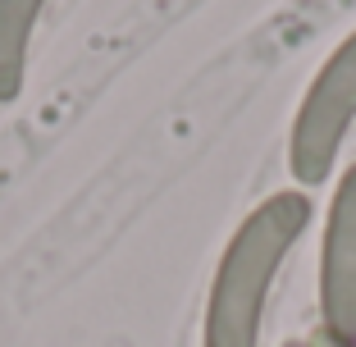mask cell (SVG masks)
Returning a JSON list of instances; mask_svg holds the SVG:
<instances>
[{"instance_id":"6da1fadb","label":"cell","mask_w":356,"mask_h":347,"mask_svg":"<svg viewBox=\"0 0 356 347\" xmlns=\"http://www.w3.org/2000/svg\"><path fill=\"white\" fill-rule=\"evenodd\" d=\"M311 224V197L302 188H283L265 197L238 233L229 238L215 279L206 297V325L201 347H256L261 343V320L270 288L279 279V265L297 247V238Z\"/></svg>"},{"instance_id":"7a4b0ae2","label":"cell","mask_w":356,"mask_h":347,"mask_svg":"<svg viewBox=\"0 0 356 347\" xmlns=\"http://www.w3.org/2000/svg\"><path fill=\"white\" fill-rule=\"evenodd\" d=\"M352 124H356V28L315 69L302 106H297L293 133H288V169H293L297 188H320L334 174V160Z\"/></svg>"},{"instance_id":"3957f363","label":"cell","mask_w":356,"mask_h":347,"mask_svg":"<svg viewBox=\"0 0 356 347\" xmlns=\"http://www.w3.org/2000/svg\"><path fill=\"white\" fill-rule=\"evenodd\" d=\"M320 334L338 347H356V165L329 201L325 247H320Z\"/></svg>"},{"instance_id":"277c9868","label":"cell","mask_w":356,"mask_h":347,"mask_svg":"<svg viewBox=\"0 0 356 347\" xmlns=\"http://www.w3.org/2000/svg\"><path fill=\"white\" fill-rule=\"evenodd\" d=\"M46 14V0H0V106L19 101L28 78L32 32Z\"/></svg>"},{"instance_id":"5b68a950","label":"cell","mask_w":356,"mask_h":347,"mask_svg":"<svg viewBox=\"0 0 356 347\" xmlns=\"http://www.w3.org/2000/svg\"><path fill=\"white\" fill-rule=\"evenodd\" d=\"M306 343H311V347H338L334 338H325V334H315V338H306Z\"/></svg>"},{"instance_id":"8992f818","label":"cell","mask_w":356,"mask_h":347,"mask_svg":"<svg viewBox=\"0 0 356 347\" xmlns=\"http://www.w3.org/2000/svg\"><path fill=\"white\" fill-rule=\"evenodd\" d=\"M283 347H311V343H283Z\"/></svg>"}]
</instances>
